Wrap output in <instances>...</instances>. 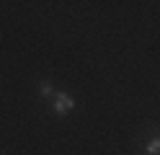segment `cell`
<instances>
[{
    "label": "cell",
    "mask_w": 160,
    "mask_h": 155,
    "mask_svg": "<svg viewBox=\"0 0 160 155\" xmlns=\"http://www.w3.org/2000/svg\"><path fill=\"white\" fill-rule=\"evenodd\" d=\"M72 109H75V98L70 96V93H65V90L54 93V98H52V111L57 114V116H67Z\"/></svg>",
    "instance_id": "6da1fadb"
},
{
    "label": "cell",
    "mask_w": 160,
    "mask_h": 155,
    "mask_svg": "<svg viewBox=\"0 0 160 155\" xmlns=\"http://www.w3.org/2000/svg\"><path fill=\"white\" fill-rule=\"evenodd\" d=\"M39 93H42V96H47V98H54V83L49 80V78H42L39 80Z\"/></svg>",
    "instance_id": "7a4b0ae2"
},
{
    "label": "cell",
    "mask_w": 160,
    "mask_h": 155,
    "mask_svg": "<svg viewBox=\"0 0 160 155\" xmlns=\"http://www.w3.org/2000/svg\"><path fill=\"white\" fill-rule=\"evenodd\" d=\"M145 155H160V137H152L145 147Z\"/></svg>",
    "instance_id": "3957f363"
}]
</instances>
